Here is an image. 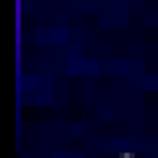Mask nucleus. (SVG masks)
<instances>
[{
    "mask_svg": "<svg viewBox=\"0 0 158 158\" xmlns=\"http://www.w3.org/2000/svg\"><path fill=\"white\" fill-rule=\"evenodd\" d=\"M124 158H132V156H124Z\"/></svg>",
    "mask_w": 158,
    "mask_h": 158,
    "instance_id": "1",
    "label": "nucleus"
}]
</instances>
